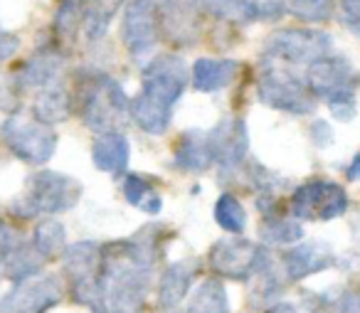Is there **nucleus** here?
<instances>
[{
    "mask_svg": "<svg viewBox=\"0 0 360 313\" xmlns=\"http://www.w3.org/2000/svg\"><path fill=\"white\" fill-rule=\"evenodd\" d=\"M304 82L316 99H330L340 91H355L358 75L348 57L323 55L306 67Z\"/></svg>",
    "mask_w": 360,
    "mask_h": 313,
    "instance_id": "13",
    "label": "nucleus"
},
{
    "mask_svg": "<svg viewBox=\"0 0 360 313\" xmlns=\"http://www.w3.org/2000/svg\"><path fill=\"white\" fill-rule=\"evenodd\" d=\"M173 165L186 170V173H205L207 168L215 165L205 131L191 129L180 136V141L175 143L173 151Z\"/></svg>",
    "mask_w": 360,
    "mask_h": 313,
    "instance_id": "21",
    "label": "nucleus"
},
{
    "mask_svg": "<svg viewBox=\"0 0 360 313\" xmlns=\"http://www.w3.org/2000/svg\"><path fill=\"white\" fill-rule=\"evenodd\" d=\"M188 82H191V75H188V65L183 57L158 55L148 60V65L141 72L139 94L153 104L163 106V109L173 111L178 99L186 94Z\"/></svg>",
    "mask_w": 360,
    "mask_h": 313,
    "instance_id": "7",
    "label": "nucleus"
},
{
    "mask_svg": "<svg viewBox=\"0 0 360 313\" xmlns=\"http://www.w3.org/2000/svg\"><path fill=\"white\" fill-rule=\"evenodd\" d=\"M0 139L18 160L45 165L57 151V134L50 124L27 116H11L0 126Z\"/></svg>",
    "mask_w": 360,
    "mask_h": 313,
    "instance_id": "6",
    "label": "nucleus"
},
{
    "mask_svg": "<svg viewBox=\"0 0 360 313\" xmlns=\"http://www.w3.org/2000/svg\"><path fill=\"white\" fill-rule=\"evenodd\" d=\"M121 40L134 62H146L160 42V15L155 0H131L121 20Z\"/></svg>",
    "mask_w": 360,
    "mask_h": 313,
    "instance_id": "10",
    "label": "nucleus"
},
{
    "mask_svg": "<svg viewBox=\"0 0 360 313\" xmlns=\"http://www.w3.org/2000/svg\"><path fill=\"white\" fill-rule=\"evenodd\" d=\"M284 276L286 274H284V269H281V262H276L266 249H262L259 262H257L255 272H252V276H250L252 306H266V303L274 301L286 286Z\"/></svg>",
    "mask_w": 360,
    "mask_h": 313,
    "instance_id": "20",
    "label": "nucleus"
},
{
    "mask_svg": "<svg viewBox=\"0 0 360 313\" xmlns=\"http://www.w3.org/2000/svg\"><path fill=\"white\" fill-rule=\"evenodd\" d=\"M32 111H35V119L42 121V124H62L72 114V96L60 84L47 87L37 94Z\"/></svg>",
    "mask_w": 360,
    "mask_h": 313,
    "instance_id": "25",
    "label": "nucleus"
},
{
    "mask_svg": "<svg viewBox=\"0 0 360 313\" xmlns=\"http://www.w3.org/2000/svg\"><path fill=\"white\" fill-rule=\"evenodd\" d=\"M65 286L55 274H37L18 281L0 298V313H47L62 301Z\"/></svg>",
    "mask_w": 360,
    "mask_h": 313,
    "instance_id": "11",
    "label": "nucleus"
},
{
    "mask_svg": "<svg viewBox=\"0 0 360 313\" xmlns=\"http://www.w3.org/2000/svg\"><path fill=\"white\" fill-rule=\"evenodd\" d=\"M345 210H348V195L343 185L323 178L306 180L304 185H299L289 203V212L301 222H311V219L330 222L340 217Z\"/></svg>",
    "mask_w": 360,
    "mask_h": 313,
    "instance_id": "9",
    "label": "nucleus"
},
{
    "mask_svg": "<svg viewBox=\"0 0 360 313\" xmlns=\"http://www.w3.org/2000/svg\"><path fill=\"white\" fill-rule=\"evenodd\" d=\"M20 50V37L11 32H0V62H8Z\"/></svg>",
    "mask_w": 360,
    "mask_h": 313,
    "instance_id": "38",
    "label": "nucleus"
},
{
    "mask_svg": "<svg viewBox=\"0 0 360 313\" xmlns=\"http://www.w3.org/2000/svg\"><path fill=\"white\" fill-rule=\"evenodd\" d=\"M250 6L259 23H276L289 13L286 0H250Z\"/></svg>",
    "mask_w": 360,
    "mask_h": 313,
    "instance_id": "35",
    "label": "nucleus"
},
{
    "mask_svg": "<svg viewBox=\"0 0 360 313\" xmlns=\"http://www.w3.org/2000/svg\"><path fill=\"white\" fill-rule=\"evenodd\" d=\"M198 3L202 15H210L220 23H240V25L257 23L250 0H198Z\"/></svg>",
    "mask_w": 360,
    "mask_h": 313,
    "instance_id": "29",
    "label": "nucleus"
},
{
    "mask_svg": "<svg viewBox=\"0 0 360 313\" xmlns=\"http://www.w3.org/2000/svg\"><path fill=\"white\" fill-rule=\"evenodd\" d=\"M279 262L289 281H301L335 267V254L326 242H301L281 254Z\"/></svg>",
    "mask_w": 360,
    "mask_h": 313,
    "instance_id": "17",
    "label": "nucleus"
},
{
    "mask_svg": "<svg viewBox=\"0 0 360 313\" xmlns=\"http://www.w3.org/2000/svg\"><path fill=\"white\" fill-rule=\"evenodd\" d=\"M240 70L242 67L237 60H227V57H222V60H217V57H200L193 65L191 79L198 91L210 94V91H220L225 87H230L237 79Z\"/></svg>",
    "mask_w": 360,
    "mask_h": 313,
    "instance_id": "22",
    "label": "nucleus"
},
{
    "mask_svg": "<svg viewBox=\"0 0 360 313\" xmlns=\"http://www.w3.org/2000/svg\"><path fill=\"white\" fill-rule=\"evenodd\" d=\"M165 313H180V311H173V308H168V311H165Z\"/></svg>",
    "mask_w": 360,
    "mask_h": 313,
    "instance_id": "41",
    "label": "nucleus"
},
{
    "mask_svg": "<svg viewBox=\"0 0 360 313\" xmlns=\"http://www.w3.org/2000/svg\"><path fill=\"white\" fill-rule=\"evenodd\" d=\"M168 242L165 224L150 222L129 239L101 247L99 313H143L155 264Z\"/></svg>",
    "mask_w": 360,
    "mask_h": 313,
    "instance_id": "1",
    "label": "nucleus"
},
{
    "mask_svg": "<svg viewBox=\"0 0 360 313\" xmlns=\"http://www.w3.org/2000/svg\"><path fill=\"white\" fill-rule=\"evenodd\" d=\"M70 293L77 303L99 313V269L101 247L96 242H77L62 252Z\"/></svg>",
    "mask_w": 360,
    "mask_h": 313,
    "instance_id": "8",
    "label": "nucleus"
},
{
    "mask_svg": "<svg viewBox=\"0 0 360 313\" xmlns=\"http://www.w3.org/2000/svg\"><path fill=\"white\" fill-rule=\"evenodd\" d=\"M264 313H301L296 303H289V301H281V303H274L271 308H266Z\"/></svg>",
    "mask_w": 360,
    "mask_h": 313,
    "instance_id": "39",
    "label": "nucleus"
},
{
    "mask_svg": "<svg viewBox=\"0 0 360 313\" xmlns=\"http://www.w3.org/2000/svg\"><path fill=\"white\" fill-rule=\"evenodd\" d=\"M131 146L121 131H106L99 134L91 143V163L101 173H111L116 178L126 173V165H129Z\"/></svg>",
    "mask_w": 360,
    "mask_h": 313,
    "instance_id": "19",
    "label": "nucleus"
},
{
    "mask_svg": "<svg viewBox=\"0 0 360 313\" xmlns=\"http://www.w3.org/2000/svg\"><path fill=\"white\" fill-rule=\"evenodd\" d=\"M82 198V183L72 175L40 170L30 175L25 185V195L11 205V210L20 219H32L37 215H60L72 210Z\"/></svg>",
    "mask_w": 360,
    "mask_h": 313,
    "instance_id": "3",
    "label": "nucleus"
},
{
    "mask_svg": "<svg viewBox=\"0 0 360 313\" xmlns=\"http://www.w3.org/2000/svg\"><path fill=\"white\" fill-rule=\"evenodd\" d=\"M207 134V143H210L212 160L225 170L240 168L247 160V151H250V131L247 124L237 116H227L220 119Z\"/></svg>",
    "mask_w": 360,
    "mask_h": 313,
    "instance_id": "14",
    "label": "nucleus"
},
{
    "mask_svg": "<svg viewBox=\"0 0 360 313\" xmlns=\"http://www.w3.org/2000/svg\"><path fill=\"white\" fill-rule=\"evenodd\" d=\"M32 247L45 259H57L67 249V232L65 224L57 219H42L32 234Z\"/></svg>",
    "mask_w": 360,
    "mask_h": 313,
    "instance_id": "31",
    "label": "nucleus"
},
{
    "mask_svg": "<svg viewBox=\"0 0 360 313\" xmlns=\"http://www.w3.org/2000/svg\"><path fill=\"white\" fill-rule=\"evenodd\" d=\"M345 178H348V180H360V153H355L353 160H350V165L345 168Z\"/></svg>",
    "mask_w": 360,
    "mask_h": 313,
    "instance_id": "40",
    "label": "nucleus"
},
{
    "mask_svg": "<svg viewBox=\"0 0 360 313\" xmlns=\"http://www.w3.org/2000/svg\"><path fill=\"white\" fill-rule=\"evenodd\" d=\"M62 70H65V55H62L60 45H47L40 47L27 62H22L13 84L18 87V91H42L57 84Z\"/></svg>",
    "mask_w": 360,
    "mask_h": 313,
    "instance_id": "16",
    "label": "nucleus"
},
{
    "mask_svg": "<svg viewBox=\"0 0 360 313\" xmlns=\"http://www.w3.org/2000/svg\"><path fill=\"white\" fill-rule=\"evenodd\" d=\"M198 269H200V259L188 257L173 262L163 269L158 281V303L163 308H175L183 298L188 296L193 281L198 276Z\"/></svg>",
    "mask_w": 360,
    "mask_h": 313,
    "instance_id": "18",
    "label": "nucleus"
},
{
    "mask_svg": "<svg viewBox=\"0 0 360 313\" xmlns=\"http://www.w3.org/2000/svg\"><path fill=\"white\" fill-rule=\"evenodd\" d=\"M333 37L328 32L311 30V27H284L266 37L262 57L264 62L284 67H309L314 60L330 55Z\"/></svg>",
    "mask_w": 360,
    "mask_h": 313,
    "instance_id": "5",
    "label": "nucleus"
},
{
    "mask_svg": "<svg viewBox=\"0 0 360 313\" xmlns=\"http://www.w3.org/2000/svg\"><path fill=\"white\" fill-rule=\"evenodd\" d=\"M326 104H328V111L335 116L338 121H353L355 114H358V104H355V91H340V94L330 96V99H326Z\"/></svg>",
    "mask_w": 360,
    "mask_h": 313,
    "instance_id": "34",
    "label": "nucleus"
},
{
    "mask_svg": "<svg viewBox=\"0 0 360 313\" xmlns=\"http://www.w3.org/2000/svg\"><path fill=\"white\" fill-rule=\"evenodd\" d=\"M186 313H230L225 283L220 279H205L191 296Z\"/></svg>",
    "mask_w": 360,
    "mask_h": 313,
    "instance_id": "27",
    "label": "nucleus"
},
{
    "mask_svg": "<svg viewBox=\"0 0 360 313\" xmlns=\"http://www.w3.org/2000/svg\"><path fill=\"white\" fill-rule=\"evenodd\" d=\"M309 136L316 148H328V146L333 143V129H330V124L323 119H316L314 124L309 126Z\"/></svg>",
    "mask_w": 360,
    "mask_h": 313,
    "instance_id": "36",
    "label": "nucleus"
},
{
    "mask_svg": "<svg viewBox=\"0 0 360 313\" xmlns=\"http://www.w3.org/2000/svg\"><path fill=\"white\" fill-rule=\"evenodd\" d=\"M45 262L47 259L32 247V242L30 244L18 242L15 249H13L6 262H3V267H6V276L18 283V281H25V279L37 276V274L42 272V267H45Z\"/></svg>",
    "mask_w": 360,
    "mask_h": 313,
    "instance_id": "26",
    "label": "nucleus"
},
{
    "mask_svg": "<svg viewBox=\"0 0 360 313\" xmlns=\"http://www.w3.org/2000/svg\"><path fill=\"white\" fill-rule=\"evenodd\" d=\"M259 257H262V247L257 242L245 237H227L212 244L210 254H207V264L222 279L250 281Z\"/></svg>",
    "mask_w": 360,
    "mask_h": 313,
    "instance_id": "12",
    "label": "nucleus"
},
{
    "mask_svg": "<svg viewBox=\"0 0 360 313\" xmlns=\"http://www.w3.org/2000/svg\"><path fill=\"white\" fill-rule=\"evenodd\" d=\"M259 101L276 111L294 116H309L316 111V96L309 91L304 77L294 75L291 67L264 62V70L257 82Z\"/></svg>",
    "mask_w": 360,
    "mask_h": 313,
    "instance_id": "4",
    "label": "nucleus"
},
{
    "mask_svg": "<svg viewBox=\"0 0 360 313\" xmlns=\"http://www.w3.org/2000/svg\"><path fill=\"white\" fill-rule=\"evenodd\" d=\"M124 198L129 205L146 215H158L163 210V198L155 188L153 175L126 173L124 175Z\"/></svg>",
    "mask_w": 360,
    "mask_h": 313,
    "instance_id": "23",
    "label": "nucleus"
},
{
    "mask_svg": "<svg viewBox=\"0 0 360 313\" xmlns=\"http://www.w3.org/2000/svg\"><path fill=\"white\" fill-rule=\"evenodd\" d=\"M340 13L345 25L360 35V0H340Z\"/></svg>",
    "mask_w": 360,
    "mask_h": 313,
    "instance_id": "37",
    "label": "nucleus"
},
{
    "mask_svg": "<svg viewBox=\"0 0 360 313\" xmlns=\"http://www.w3.org/2000/svg\"><path fill=\"white\" fill-rule=\"evenodd\" d=\"M215 222L220 224L225 232L242 234L247 227V210L245 205L237 200V195L225 193L215 203Z\"/></svg>",
    "mask_w": 360,
    "mask_h": 313,
    "instance_id": "32",
    "label": "nucleus"
},
{
    "mask_svg": "<svg viewBox=\"0 0 360 313\" xmlns=\"http://www.w3.org/2000/svg\"><path fill=\"white\" fill-rule=\"evenodd\" d=\"M75 101H79L84 126H89L91 131H99V134L119 131L124 121L129 119L131 101L124 87L106 75L84 77L79 82Z\"/></svg>",
    "mask_w": 360,
    "mask_h": 313,
    "instance_id": "2",
    "label": "nucleus"
},
{
    "mask_svg": "<svg viewBox=\"0 0 360 313\" xmlns=\"http://www.w3.org/2000/svg\"><path fill=\"white\" fill-rule=\"evenodd\" d=\"M259 239L271 247H291L304 239V227L296 219H289L284 215L274 217H262L259 224Z\"/></svg>",
    "mask_w": 360,
    "mask_h": 313,
    "instance_id": "28",
    "label": "nucleus"
},
{
    "mask_svg": "<svg viewBox=\"0 0 360 313\" xmlns=\"http://www.w3.org/2000/svg\"><path fill=\"white\" fill-rule=\"evenodd\" d=\"M124 3L126 0H82V11H84V15H82V30H84L86 40L89 42L101 40Z\"/></svg>",
    "mask_w": 360,
    "mask_h": 313,
    "instance_id": "24",
    "label": "nucleus"
},
{
    "mask_svg": "<svg viewBox=\"0 0 360 313\" xmlns=\"http://www.w3.org/2000/svg\"><path fill=\"white\" fill-rule=\"evenodd\" d=\"M82 0H60V6L55 11V37L57 45H72L77 40V32L82 30Z\"/></svg>",
    "mask_w": 360,
    "mask_h": 313,
    "instance_id": "30",
    "label": "nucleus"
},
{
    "mask_svg": "<svg viewBox=\"0 0 360 313\" xmlns=\"http://www.w3.org/2000/svg\"><path fill=\"white\" fill-rule=\"evenodd\" d=\"M289 13L301 23H330L335 15V0H286Z\"/></svg>",
    "mask_w": 360,
    "mask_h": 313,
    "instance_id": "33",
    "label": "nucleus"
},
{
    "mask_svg": "<svg viewBox=\"0 0 360 313\" xmlns=\"http://www.w3.org/2000/svg\"><path fill=\"white\" fill-rule=\"evenodd\" d=\"M160 35L180 47H193L200 37V3L198 0H160Z\"/></svg>",
    "mask_w": 360,
    "mask_h": 313,
    "instance_id": "15",
    "label": "nucleus"
}]
</instances>
